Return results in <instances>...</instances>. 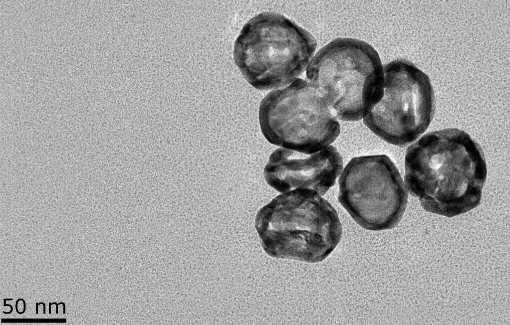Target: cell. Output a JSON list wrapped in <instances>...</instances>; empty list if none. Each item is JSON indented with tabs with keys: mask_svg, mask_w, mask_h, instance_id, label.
Here are the masks:
<instances>
[{
	"mask_svg": "<svg viewBox=\"0 0 510 325\" xmlns=\"http://www.w3.org/2000/svg\"><path fill=\"white\" fill-rule=\"evenodd\" d=\"M38 305L37 304V303H36V310H35V311H36V312H35L36 314H38Z\"/></svg>",
	"mask_w": 510,
	"mask_h": 325,
	"instance_id": "4fadbf2b",
	"label": "cell"
},
{
	"mask_svg": "<svg viewBox=\"0 0 510 325\" xmlns=\"http://www.w3.org/2000/svg\"><path fill=\"white\" fill-rule=\"evenodd\" d=\"M6 300H5V298H4L3 299V306L4 307L9 306L10 308V311L9 312H5L3 311V313L4 314H10L13 311V307H12V305H11L10 304H6Z\"/></svg>",
	"mask_w": 510,
	"mask_h": 325,
	"instance_id": "9c48e42d",
	"label": "cell"
},
{
	"mask_svg": "<svg viewBox=\"0 0 510 325\" xmlns=\"http://www.w3.org/2000/svg\"><path fill=\"white\" fill-rule=\"evenodd\" d=\"M317 46L314 36L283 15L263 12L244 26L234 47L235 62L260 90L290 84L302 74Z\"/></svg>",
	"mask_w": 510,
	"mask_h": 325,
	"instance_id": "3957f363",
	"label": "cell"
},
{
	"mask_svg": "<svg viewBox=\"0 0 510 325\" xmlns=\"http://www.w3.org/2000/svg\"><path fill=\"white\" fill-rule=\"evenodd\" d=\"M308 81L336 118L363 119L381 98L384 67L377 51L355 38H336L321 48L306 68Z\"/></svg>",
	"mask_w": 510,
	"mask_h": 325,
	"instance_id": "277c9868",
	"label": "cell"
},
{
	"mask_svg": "<svg viewBox=\"0 0 510 325\" xmlns=\"http://www.w3.org/2000/svg\"><path fill=\"white\" fill-rule=\"evenodd\" d=\"M338 200L361 227L392 229L405 212L408 194L395 163L385 155L354 157L338 180Z\"/></svg>",
	"mask_w": 510,
	"mask_h": 325,
	"instance_id": "52a82bcc",
	"label": "cell"
},
{
	"mask_svg": "<svg viewBox=\"0 0 510 325\" xmlns=\"http://www.w3.org/2000/svg\"><path fill=\"white\" fill-rule=\"evenodd\" d=\"M343 168L342 157L331 145L312 154L280 148L270 156L263 175L267 183L280 193L304 188L323 196Z\"/></svg>",
	"mask_w": 510,
	"mask_h": 325,
	"instance_id": "ba28073f",
	"label": "cell"
},
{
	"mask_svg": "<svg viewBox=\"0 0 510 325\" xmlns=\"http://www.w3.org/2000/svg\"><path fill=\"white\" fill-rule=\"evenodd\" d=\"M487 175L482 148L458 128L426 134L406 152V189L431 213L452 217L478 206Z\"/></svg>",
	"mask_w": 510,
	"mask_h": 325,
	"instance_id": "6da1fadb",
	"label": "cell"
},
{
	"mask_svg": "<svg viewBox=\"0 0 510 325\" xmlns=\"http://www.w3.org/2000/svg\"><path fill=\"white\" fill-rule=\"evenodd\" d=\"M255 227L268 255L309 263L328 257L342 232L332 205L316 191L304 188L281 193L261 208Z\"/></svg>",
	"mask_w": 510,
	"mask_h": 325,
	"instance_id": "7a4b0ae2",
	"label": "cell"
},
{
	"mask_svg": "<svg viewBox=\"0 0 510 325\" xmlns=\"http://www.w3.org/2000/svg\"><path fill=\"white\" fill-rule=\"evenodd\" d=\"M258 118L270 143L306 154L328 147L340 133V123L326 102L309 82L300 78L269 92L260 103Z\"/></svg>",
	"mask_w": 510,
	"mask_h": 325,
	"instance_id": "5b68a950",
	"label": "cell"
},
{
	"mask_svg": "<svg viewBox=\"0 0 510 325\" xmlns=\"http://www.w3.org/2000/svg\"><path fill=\"white\" fill-rule=\"evenodd\" d=\"M53 304H55L56 305V314H58V304H57L55 302H53V303H51V305H52Z\"/></svg>",
	"mask_w": 510,
	"mask_h": 325,
	"instance_id": "8fae6325",
	"label": "cell"
},
{
	"mask_svg": "<svg viewBox=\"0 0 510 325\" xmlns=\"http://www.w3.org/2000/svg\"><path fill=\"white\" fill-rule=\"evenodd\" d=\"M37 304L38 305H40V304H42L43 305V314H45V304L43 302H40L39 303H37Z\"/></svg>",
	"mask_w": 510,
	"mask_h": 325,
	"instance_id": "30bf717a",
	"label": "cell"
},
{
	"mask_svg": "<svg viewBox=\"0 0 510 325\" xmlns=\"http://www.w3.org/2000/svg\"><path fill=\"white\" fill-rule=\"evenodd\" d=\"M383 67L382 96L363 121L386 143L404 147L430 126L435 113L434 91L428 75L407 60H395Z\"/></svg>",
	"mask_w": 510,
	"mask_h": 325,
	"instance_id": "8992f818",
	"label": "cell"
},
{
	"mask_svg": "<svg viewBox=\"0 0 510 325\" xmlns=\"http://www.w3.org/2000/svg\"><path fill=\"white\" fill-rule=\"evenodd\" d=\"M51 303L50 302H49V314H51Z\"/></svg>",
	"mask_w": 510,
	"mask_h": 325,
	"instance_id": "7c38bea8",
	"label": "cell"
}]
</instances>
